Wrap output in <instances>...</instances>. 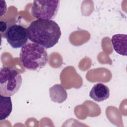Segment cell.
I'll use <instances>...</instances> for the list:
<instances>
[{
    "instance_id": "1",
    "label": "cell",
    "mask_w": 127,
    "mask_h": 127,
    "mask_svg": "<svg viewBox=\"0 0 127 127\" xmlns=\"http://www.w3.org/2000/svg\"><path fill=\"white\" fill-rule=\"evenodd\" d=\"M28 39L33 43L50 49L56 45L61 37L59 25L53 20L37 19L27 28Z\"/></svg>"
},
{
    "instance_id": "2",
    "label": "cell",
    "mask_w": 127,
    "mask_h": 127,
    "mask_svg": "<svg viewBox=\"0 0 127 127\" xmlns=\"http://www.w3.org/2000/svg\"><path fill=\"white\" fill-rule=\"evenodd\" d=\"M19 58L26 69L36 71L46 65L49 57L45 48L34 43H28L21 48Z\"/></svg>"
},
{
    "instance_id": "3",
    "label": "cell",
    "mask_w": 127,
    "mask_h": 127,
    "mask_svg": "<svg viewBox=\"0 0 127 127\" xmlns=\"http://www.w3.org/2000/svg\"><path fill=\"white\" fill-rule=\"evenodd\" d=\"M22 82V76L17 69L4 66L0 69V94L12 96L19 90Z\"/></svg>"
},
{
    "instance_id": "4",
    "label": "cell",
    "mask_w": 127,
    "mask_h": 127,
    "mask_svg": "<svg viewBox=\"0 0 127 127\" xmlns=\"http://www.w3.org/2000/svg\"><path fill=\"white\" fill-rule=\"evenodd\" d=\"M59 6V0H34L31 14L37 19L52 20L56 17Z\"/></svg>"
},
{
    "instance_id": "5",
    "label": "cell",
    "mask_w": 127,
    "mask_h": 127,
    "mask_svg": "<svg viewBox=\"0 0 127 127\" xmlns=\"http://www.w3.org/2000/svg\"><path fill=\"white\" fill-rule=\"evenodd\" d=\"M4 37L13 49L22 48L27 44L28 39L27 28L20 24H13L9 26L5 32Z\"/></svg>"
},
{
    "instance_id": "6",
    "label": "cell",
    "mask_w": 127,
    "mask_h": 127,
    "mask_svg": "<svg viewBox=\"0 0 127 127\" xmlns=\"http://www.w3.org/2000/svg\"><path fill=\"white\" fill-rule=\"evenodd\" d=\"M110 96V90L107 86L102 83L95 84L92 88L89 96L96 102H101L107 99Z\"/></svg>"
},
{
    "instance_id": "7",
    "label": "cell",
    "mask_w": 127,
    "mask_h": 127,
    "mask_svg": "<svg viewBox=\"0 0 127 127\" xmlns=\"http://www.w3.org/2000/svg\"><path fill=\"white\" fill-rule=\"evenodd\" d=\"M111 42L115 52L121 55L127 56V34H115L112 36Z\"/></svg>"
},
{
    "instance_id": "8",
    "label": "cell",
    "mask_w": 127,
    "mask_h": 127,
    "mask_svg": "<svg viewBox=\"0 0 127 127\" xmlns=\"http://www.w3.org/2000/svg\"><path fill=\"white\" fill-rule=\"evenodd\" d=\"M49 94L52 101L62 103L66 100L67 94L65 89L61 84H55L49 89Z\"/></svg>"
},
{
    "instance_id": "9",
    "label": "cell",
    "mask_w": 127,
    "mask_h": 127,
    "mask_svg": "<svg viewBox=\"0 0 127 127\" xmlns=\"http://www.w3.org/2000/svg\"><path fill=\"white\" fill-rule=\"evenodd\" d=\"M0 120L6 119L12 110V104L10 96H5L0 94Z\"/></svg>"
},
{
    "instance_id": "10",
    "label": "cell",
    "mask_w": 127,
    "mask_h": 127,
    "mask_svg": "<svg viewBox=\"0 0 127 127\" xmlns=\"http://www.w3.org/2000/svg\"><path fill=\"white\" fill-rule=\"evenodd\" d=\"M7 25L6 23L4 21H0V32H2L3 31H6L7 30Z\"/></svg>"
}]
</instances>
